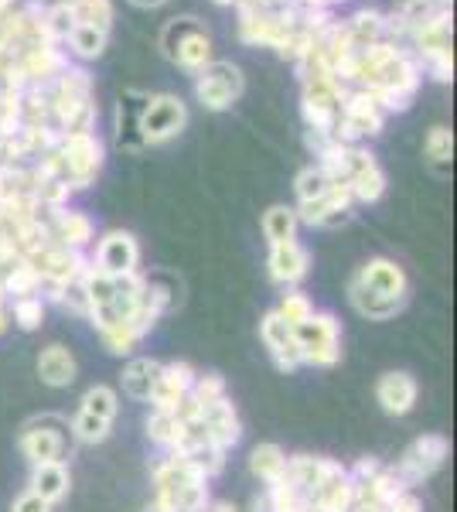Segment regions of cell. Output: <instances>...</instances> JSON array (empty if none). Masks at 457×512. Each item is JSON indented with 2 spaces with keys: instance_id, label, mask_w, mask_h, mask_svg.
Here are the masks:
<instances>
[{
  "instance_id": "43",
  "label": "cell",
  "mask_w": 457,
  "mask_h": 512,
  "mask_svg": "<svg viewBox=\"0 0 457 512\" xmlns=\"http://www.w3.org/2000/svg\"><path fill=\"white\" fill-rule=\"evenodd\" d=\"M195 458V465L202 468V475L209 478H219L222 472H226V451H215V448H205V451H198V454H191Z\"/></svg>"
},
{
  "instance_id": "22",
  "label": "cell",
  "mask_w": 457,
  "mask_h": 512,
  "mask_svg": "<svg viewBox=\"0 0 457 512\" xmlns=\"http://www.w3.org/2000/svg\"><path fill=\"white\" fill-rule=\"evenodd\" d=\"M157 379H161V359H154V355H134V359H127V366L120 369V390L123 396H130V400L147 403Z\"/></svg>"
},
{
  "instance_id": "13",
  "label": "cell",
  "mask_w": 457,
  "mask_h": 512,
  "mask_svg": "<svg viewBox=\"0 0 457 512\" xmlns=\"http://www.w3.org/2000/svg\"><path fill=\"white\" fill-rule=\"evenodd\" d=\"M345 181H348V188H352V198L362 205H372L386 195V171L379 168L376 154L362 144L352 147V164H348Z\"/></svg>"
},
{
  "instance_id": "20",
  "label": "cell",
  "mask_w": 457,
  "mask_h": 512,
  "mask_svg": "<svg viewBox=\"0 0 457 512\" xmlns=\"http://www.w3.org/2000/svg\"><path fill=\"white\" fill-rule=\"evenodd\" d=\"M157 321H161V318H157L151 308H140L137 318L120 321V325L99 332V338H103V349L110 352V355H134L137 345L157 328Z\"/></svg>"
},
{
  "instance_id": "53",
  "label": "cell",
  "mask_w": 457,
  "mask_h": 512,
  "mask_svg": "<svg viewBox=\"0 0 457 512\" xmlns=\"http://www.w3.org/2000/svg\"><path fill=\"white\" fill-rule=\"evenodd\" d=\"M55 4H62V7H79L82 0H55Z\"/></svg>"
},
{
  "instance_id": "15",
  "label": "cell",
  "mask_w": 457,
  "mask_h": 512,
  "mask_svg": "<svg viewBox=\"0 0 457 512\" xmlns=\"http://www.w3.org/2000/svg\"><path fill=\"white\" fill-rule=\"evenodd\" d=\"M202 420H205V431H209V448L229 454L243 441V420H239L236 403H232L229 396H222V400H215V403H205Z\"/></svg>"
},
{
  "instance_id": "31",
  "label": "cell",
  "mask_w": 457,
  "mask_h": 512,
  "mask_svg": "<svg viewBox=\"0 0 457 512\" xmlns=\"http://www.w3.org/2000/svg\"><path fill=\"white\" fill-rule=\"evenodd\" d=\"M345 24H348V35H352L355 48H365V45H376V41H382V24H386V14L359 11V14H352Z\"/></svg>"
},
{
  "instance_id": "2",
  "label": "cell",
  "mask_w": 457,
  "mask_h": 512,
  "mask_svg": "<svg viewBox=\"0 0 457 512\" xmlns=\"http://www.w3.org/2000/svg\"><path fill=\"white\" fill-rule=\"evenodd\" d=\"M116 417H120V390L110 383H96L82 393L79 410L69 424V434L76 444H86V448H96L106 437L113 434Z\"/></svg>"
},
{
  "instance_id": "5",
  "label": "cell",
  "mask_w": 457,
  "mask_h": 512,
  "mask_svg": "<svg viewBox=\"0 0 457 512\" xmlns=\"http://www.w3.org/2000/svg\"><path fill=\"white\" fill-rule=\"evenodd\" d=\"M18 448L28 465H45V461H65L72 451V434L58 414H41L21 427Z\"/></svg>"
},
{
  "instance_id": "52",
  "label": "cell",
  "mask_w": 457,
  "mask_h": 512,
  "mask_svg": "<svg viewBox=\"0 0 457 512\" xmlns=\"http://www.w3.org/2000/svg\"><path fill=\"white\" fill-rule=\"evenodd\" d=\"M434 7H440V11H451V0H434Z\"/></svg>"
},
{
  "instance_id": "41",
  "label": "cell",
  "mask_w": 457,
  "mask_h": 512,
  "mask_svg": "<svg viewBox=\"0 0 457 512\" xmlns=\"http://www.w3.org/2000/svg\"><path fill=\"white\" fill-rule=\"evenodd\" d=\"M191 396L205 407V403H215V400H222V396H229V386L219 373H198L195 383H191Z\"/></svg>"
},
{
  "instance_id": "24",
  "label": "cell",
  "mask_w": 457,
  "mask_h": 512,
  "mask_svg": "<svg viewBox=\"0 0 457 512\" xmlns=\"http://www.w3.org/2000/svg\"><path fill=\"white\" fill-rule=\"evenodd\" d=\"M249 472H253V478L263 485V489L273 482H280V478L287 475V451L273 441L256 444V448L249 451Z\"/></svg>"
},
{
  "instance_id": "50",
  "label": "cell",
  "mask_w": 457,
  "mask_h": 512,
  "mask_svg": "<svg viewBox=\"0 0 457 512\" xmlns=\"http://www.w3.org/2000/svg\"><path fill=\"white\" fill-rule=\"evenodd\" d=\"M144 512H174V509H171V506H164L161 499H151V502L144 506Z\"/></svg>"
},
{
  "instance_id": "23",
  "label": "cell",
  "mask_w": 457,
  "mask_h": 512,
  "mask_svg": "<svg viewBox=\"0 0 457 512\" xmlns=\"http://www.w3.org/2000/svg\"><path fill=\"white\" fill-rule=\"evenodd\" d=\"M147 93H140V89H127V93L120 96V106H116V144L123 147V151H140V134H137V123H140V113H144L147 106Z\"/></svg>"
},
{
  "instance_id": "18",
  "label": "cell",
  "mask_w": 457,
  "mask_h": 512,
  "mask_svg": "<svg viewBox=\"0 0 457 512\" xmlns=\"http://www.w3.org/2000/svg\"><path fill=\"white\" fill-rule=\"evenodd\" d=\"M48 229H52V243L65 246V250H82L86 253L89 246L96 243V226L86 212L79 209H55L45 212Z\"/></svg>"
},
{
  "instance_id": "32",
  "label": "cell",
  "mask_w": 457,
  "mask_h": 512,
  "mask_svg": "<svg viewBox=\"0 0 457 512\" xmlns=\"http://www.w3.org/2000/svg\"><path fill=\"white\" fill-rule=\"evenodd\" d=\"M273 311H277V315L284 318L290 328H297V325H304V321L311 318L318 308H314V301L301 291V287H287L284 297H280V304Z\"/></svg>"
},
{
  "instance_id": "40",
  "label": "cell",
  "mask_w": 457,
  "mask_h": 512,
  "mask_svg": "<svg viewBox=\"0 0 457 512\" xmlns=\"http://www.w3.org/2000/svg\"><path fill=\"white\" fill-rule=\"evenodd\" d=\"M301 113H304L307 130H321V134H331V130H335V123H338V110H335V106L314 103V99H304Z\"/></svg>"
},
{
  "instance_id": "21",
  "label": "cell",
  "mask_w": 457,
  "mask_h": 512,
  "mask_svg": "<svg viewBox=\"0 0 457 512\" xmlns=\"http://www.w3.org/2000/svg\"><path fill=\"white\" fill-rule=\"evenodd\" d=\"M28 492H35L38 499L48 502V506H58V502L69 499V492H72L69 461H45V465H31Z\"/></svg>"
},
{
  "instance_id": "1",
  "label": "cell",
  "mask_w": 457,
  "mask_h": 512,
  "mask_svg": "<svg viewBox=\"0 0 457 512\" xmlns=\"http://www.w3.org/2000/svg\"><path fill=\"white\" fill-rule=\"evenodd\" d=\"M348 304L369 321H393L410 304V277L389 256H372L348 280Z\"/></svg>"
},
{
  "instance_id": "34",
  "label": "cell",
  "mask_w": 457,
  "mask_h": 512,
  "mask_svg": "<svg viewBox=\"0 0 457 512\" xmlns=\"http://www.w3.org/2000/svg\"><path fill=\"white\" fill-rule=\"evenodd\" d=\"M318 168L328 175L331 181H345L348 178V164H352V147L348 144H338V140H328L324 151L318 154Z\"/></svg>"
},
{
  "instance_id": "44",
  "label": "cell",
  "mask_w": 457,
  "mask_h": 512,
  "mask_svg": "<svg viewBox=\"0 0 457 512\" xmlns=\"http://www.w3.org/2000/svg\"><path fill=\"white\" fill-rule=\"evenodd\" d=\"M52 509H55V506H48L45 499H38V495H35V492H28V489H24V492L18 495V499L11 502V512H52Z\"/></svg>"
},
{
  "instance_id": "17",
  "label": "cell",
  "mask_w": 457,
  "mask_h": 512,
  "mask_svg": "<svg viewBox=\"0 0 457 512\" xmlns=\"http://www.w3.org/2000/svg\"><path fill=\"white\" fill-rule=\"evenodd\" d=\"M198 369L191 366L185 359H171V362H161V379H157L154 393H151V410H164V414H174L178 400L185 393H191V383H195Z\"/></svg>"
},
{
  "instance_id": "33",
  "label": "cell",
  "mask_w": 457,
  "mask_h": 512,
  "mask_svg": "<svg viewBox=\"0 0 457 512\" xmlns=\"http://www.w3.org/2000/svg\"><path fill=\"white\" fill-rule=\"evenodd\" d=\"M106 41H110V31H99L93 24H76V31L69 35V45L79 59H99L106 52Z\"/></svg>"
},
{
  "instance_id": "37",
  "label": "cell",
  "mask_w": 457,
  "mask_h": 512,
  "mask_svg": "<svg viewBox=\"0 0 457 512\" xmlns=\"http://www.w3.org/2000/svg\"><path fill=\"white\" fill-rule=\"evenodd\" d=\"M76 11L72 7H62V4H55V7H48L45 11V31H48V38L55 41V45H62V41H69V35L76 31Z\"/></svg>"
},
{
  "instance_id": "10",
  "label": "cell",
  "mask_w": 457,
  "mask_h": 512,
  "mask_svg": "<svg viewBox=\"0 0 457 512\" xmlns=\"http://www.w3.org/2000/svg\"><path fill=\"white\" fill-rule=\"evenodd\" d=\"M89 263H93L96 270H103V274L123 280L140 270V243L127 229H110V233L96 243Z\"/></svg>"
},
{
  "instance_id": "11",
  "label": "cell",
  "mask_w": 457,
  "mask_h": 512,
  "mask_svg": "<svg viewBox=\"0 0 457 512\" xmlns=\"http://www.w3.org/2000/svg\"><path fill=\"white\" fill-rule=\"evenodd\" d=\"M31 263L38 267V274L45 284H58V287H72L79 284L82 270L89 267V256L82 250H65V246L58 243H48L45 250L28 256Z\"/></svg>"
},
{
  "instance_id": "8",
  "label": "cell",
  "mask_w": 457,
  "mask_h": 512,
  "mask_svg": "<svg viewBox=\"0 0 457 512\" xmlns=\"http://www.w3.org/2000/svg\"><path fill=\"white\" fill-rule=\"evenodd\" d=\"M195 96L205 110L222 113L243 96V72L232 62H209L202 72L195 76Z\"/></svg>"
},
{
  "instance_id": "51",
  "label": "cell",
  "mask_w": 457,
  "mask_h": 512,
  "mask_svg": "<svg viewBox=\"0 0 457 512\" xmlns=\"http://www.w3.org/2000/svg\"><path fill=\"white\" fill-rule=\"evenodd\" d=\"M130 4H137V7H157V4H164V0H130Z\"/></svg>"
},
{
  "instance_id": "28",
  "label": "cell",
  "mask_w": 457,
  "mask_h": 512,
  "mask_svg": "<svg viewBox=\"0 0 457 512\" xmlns=\"http://www.w3.org/2000/svg\"><path fill=\"white\" fill-rule=\"evenodd\" d=\"M7 315H11V325L18 328V332L31 335L38 332L41 325H45L48 318V304L41 301V297H14V301H7Z\"/></svg>"
},
{
  "instance_id": "55",
  "label": "cell",
  "mask_w": 457,
  "mask_h": 512,
  "mask_svg": "<svg viewBox=\"0 0 457 512\" xmlns=\"http://www.w3.org/2000/svg\"><path fill=\"white\" fill-rule=\"evenodd\" d=\"M328 4H338V0H328Z\"/></svg>"
},
{
  "instance_id": "12",
  "label": "cell",
  "mask_w": 457,
  "mask_h": 512,
  "mask_svg": "<svg viewBox=\"0 0 457 512\" xmlns=\"http://www.w3.org/2000/svg\"><path fill=\"white\" fill-rule=\"evenodd\" d=\"M260 342L267 349L270 362L280 369V373H297L304 366L301 362V352H297V338H294V328L287 325L277 311H267L260 321Z\"/></svg>"
},
{
  "instance_id": "38",
  "label": "cell",
  "mask_w": 457,
  "mask_h": 512,
  "mask_svg": "<svg viewBox=\"0 0 457 512\" xmlns=\"http://www.w3.org/2000/svg\"><path fill=\"white\" fill-rule=\"evenodd\" d=\"M72 11H76L79 24H93L99 31H110L113 24V0H82Z\"/></svg>"
},
{
  "instance_id": "27",
  "label": "cell",
  "mask_w": 457,
  "mask_h": 512,
  "mask_svg": "<svg viewBox=\"0 0 457 512\" xmlns=\"http://www.w3.org/2000/svg\"><path fill=\"white\" fill-rule=\"evenodd\" d=\"M297 229H301V219H297L294 205H270V209L263 212V236H267L270 246L297 239Z\"/></svg>"
},
{
  "instance_id": "49",
  "label": "cell",
  "mask_w": 457,
  "mask_h": 512,
  "mask_svg": "<svg viewBox=\"0 0 457 512\" xmlns=\"http://www.w3.org/2000/svg\"><path fill=\"white\" fill-rule=\"evenodd\" d=\"M249 509H253V512H270V502H267V495H256V499L249 502Z\"/></svg>"
},
{
  "instance_id": "35",
  "label": "cell",
  "mask_w": 457,
  "mask_h": 512,
  "mask_svg": "<svg viewBox=\"0 0 457 512\" xmlns=\"http://www.w3.org/2000/svg\"><path fill=\"white\" fill-rule=\"evenodd\" d=\"M423 154H427V161L434 164L437 171H447L451 168V158H454V137L447 127H434L427 134V144H423Z\"/></svg>"
},
{
  "instance_id": "39",
  "label": "cell",
  "mask_w": 457,
  "mask_h": 512,
  "mask_svg": "<svg viewBox=\"0 0 457 512\" xmlns=\"http://www.w3.org/2000/svg\"><path fill=\"white\" fill-rule=\"evenodd\" d=\"M195 28H202L195 18H174L164 24V31H161V52H164V59H171L174 62V52H178V45L185 41L191 31Z\"/></svg>"
},
{
  "instance_id": "30",
  "label": "cell",
  "mask_w": 457,
  "mask_h": 512,
  "mask_svg": "<svg viewBox=\"0 0 457 512\" xmlns=\"http://www.w3.org/2000/svg\"><path fill=\"white\" fill-rule=\"evenodd\" d=\"M263 495H267V502H270V512H311V499H307L287 475L280 478V482L267 485Z\"/></svg>"
},
{
  "instance_id": "6",
  "label": "cell",
  "mask_w": 457,
  "mask_h": 512,
  "mask_svg": "<svg viewBox=\"0 0 457 512\" xmlns=\"http://www.w3.org/2000/svg\"><path fill=\"white\" fill-rule=\"evenodd\" d=\"M447 458H451V441H447L444 434H423L400 454L393 472L400 475V482L413 492L417 485L427 482V478H434L440 468L447 465Z\"/></svg>"
},
{
  "instance_id": "25",
  "label": "cell",
  "mask_w": 457,
  "mask_h": 512,
  "mask_svg": "<svg viewBox=\"0 0 457 512\" xmlns=\"http://www.w3.org/2000/svg\"><path fill=\"white\" fill-rule=\"evenodd\" d=\"M41 274L38 267L31 260H18L14 267H7L4 274H0V291H4L7 301H14V297H41Z\"/></svg>"
},
{
  "instance_id": "3",
  "label": "cell",
  "mask_w": 457,
  "mask_h": 512,
  "mask_svg": "<svg viewBox=\"0 0 457 512\" xmlns=\"http://www.w3.org/2000/svg\"><path fill=\"white\" fill-rule=\"evenodd\" d=\"M294 338L304 366L331 369L342 362V321L331 311H314L304 325L294 328Z\"/></svg>"
},
{
  "instance_id": "7",
  "label": "cell",
  "mask_w": 457,
  "mask_h": 512,
  "mask_svg": "<svg viewBox=\"0 0 457 512\" xmlns=\"http://www.w3.org/2000/svg\"><path fill=\"white\" fill-rule=\"evenodd\" d=\"M188 123V106L181 103L178 96L164 93V96H151L140 113V123H137V134H140V144L144 147H154V144H168L185 130Z\"/></svg>"
},
{
  "instance_id": "36",
  "label": "cell",
  "mask_w": 457,
  "mask_h": 512,
  "mask_svg": "<svg viewBox=\"0 0 457 512\" xmlns=\"http://www.w3.org/2000/svg\"><path fill=\"white\" fill-rule=\"evenodd\" d=\"M331 188V178L324 175L318 164H307L301 175L294 178V195H297V205L301 202H311V198H321L324 192Z\"/></svg>"
},
{
  "instance_id": "56",
  "label": "cell",
  "mask_w": 457,
  "mask_h": 512,
  "mask_svg": "<svg viewBox=\"0 0 457 512\" xmlns=\"http://www.w3.org/2000/svg\"><path fill=\"white\" fill-rule=\"evenodd\" d=\"M0 274H4V267H0Z\"/></svg>"
},
{
  "instance_id": "9",
  "label": "cell",
  "mask_w": 457,
  "mask_h": 512,
  "mask_svg": "<svg viewBox=\"0 0 457 512\" xmlns=\"http://www.w3.org/2000/svg\"><path fill=\"white\" fill-rule=\"evenodd\" d=\"M352 209H355V198H352L348 181H331V188L321 198H311V202L297 205V219L314 229H338L352 222L355 216Z\"/></svg>"
},
{
  "instance_id": "47",
  "label": "cell",
  "mask_w": 457,
  "mask_h": 512,
  "mask_svg": "<svg viewBox=\"0 0 457 512\" xmlns=\"http://www.w3.org/2000/svg\"><path fill=\"white\" fill-rule=\"evenodd\" d=\"M7 328H11V315H7V297L0 291V338L7 335Z\"/></svg>"
},
{
  "instance_id": "14",
  "label": "cell",
  "mask_w": 457,
  "mask_h": 512,
  "mask_svg": "<svg viewBox=\"0 0 457 512\" xmlns=\"http://www.w3.org/2000/svg\"><path fill=\"white\" fill-rule=\"evenodd\" d=\"M267 274L277 287H297L301 280L311 274V250L297 239H287V243L270 246L267 256Z\"/></svg>"
},
{
  "instance_id": "45",
  "label": "cell",
  "mask_w": 457,
  "mask_h": 512,
  "mask_svg": "<svg viewBox=\"0 0 457 512\" xmlns=\"http://www.w3.org/2000/svg\"><path fill=\"white\" fill-rule=\"evenodd\" d=\"M379 468H382L379 458H359L355 465H348V478H352V482H369Z\"/></svg>"
},
{
  "instance_id": "54",
  "label": "cell",
  "mask_w": 457,
  "mask_h": 512,
  "mask_svg": "<svg viewBox=\"0 0 457 512\" xmlns=\"http://www.w3.org/2000/svg\"><path fill=\"white\" fill-rule=\"evenodd\" d=\"M215 4H239V0H215Z\"/></svg>"
},
{
  "instance_id": "42",
  "label": "cell",
  "mask_w": 457,
  "mask_h": 512,
  "mask_svg": "<svg viewBox=\"0 0 457 512\" xmlns=\"http://www.w3.org/2000/svg\"><path fill=\"white\" fill-rule=\"evenodd\" d=\"M437 7H434V0H400V4H396V18H400L406 28H417L420 21H427L430 14H434Z\"/></svg>"
},
{
  "instance_id": "16",
  "label": "cell",
  "mask_w": 457,
  "mask_h": 512,
  "mask_svg": "<svg viewBox=\"0 0 457 512\" xmlns=\"http://www.w3.org/2000/svg\"><path fill=\"white\" fill-rule=\"evenodd\" d=\"M417 400H420V386H417V379H413L410 373H403V369H389V373L379 376L376 403L382 407V414L406 417V414H413Z\"/></svg>"
},
{
  "instance_id": "4",
  "label": "cell",
  "mask_w": 457,
  "mask_h": 512,
  "mask_svg": "<svg viewBox=\"0 0 457 512\" xmlns=\"http://www.w3.org/2000/svg\"><path fill=\"white\" fill-rule=\"evenodd\" d=\"M58 154H62V181L72 192H86L89 185H96L106 158L103 140L96 134H62Z\"/></svg>"
},
{
  "instance_id": "26",
  "label": "cell",
  "mask_w": 457,
  "mask_h": 512,
  "mask_svg": "<svg viewBox=\"0 0 457 512\" xmlns=\"http://www.w3.org/2000/svg\"><path fill=\"white\" fill-rule=\"evenodd\" d=\"M209 62H212V38H209V31H205V28H195L178 45V52H174V65H181V69H188V72H195V76H198V72H202Z\"/></svg>"
},
{
  "instance_id": "19",
  "label": "cell",
  "mask_w": 457,
  "mask_h": 512,
  "mask_svg": "<svg viewBox=\"0 0 457 512\" xmlns=\"http://www.w3.org/2000/svg\"><path fill=\"white\" fill-rule=\"evenodd\" d=\"M38 379L45 386H52V390H69L72 383L79 379V359L76 352L69 349V345L62 342H48L45 349L38 352Z\"/></svg>"
},
{
  "instance_id": "48",
  "label": "cell",
  "mask_w": 457,
  "mask_h": 512,
  "mask_svg": "<svg viewBox=\"0 0 457 512\" xmlns=\"http://www.w3.org/2000/svg\"><path fill=\"white\" fill-rule=\"evenodd\" d=\"M202 512H236V506L226 499H209V506H205Z\"/></svg>"
},
{
  "instance_id": "46",
  "label": "cell",
  "mask_w": 457,
  "mask_h": 512,
  "mask_svg": "<svg viewBox=\"0 0 457 512\" xmlns=\"http://www.w3.org/2000/svg\"><path fill=\"white\" fill-rule=\"evenodd\" d=\"M386 512H423V502H420L413 492H406L403 499H396L393 506H389Z\"/></svg>"
},
{
  "instance_id": "29",
  "label": "cell",
  "mask_w": 457,
  "mask_h": 512,
  "mask_svg": "<svg viewBox=\"0 0 457 512\" xmlns=\"http://www.w3.org/2000/svg\"><path fill=\"white\" fill-rule=\"evenodd\" d=\"M144 431H147V441L154 448H161L164 454H171L178 448V437H181V420L174 414H164V410H151L144 420Z\"/></svg>"
}]
</instances>
